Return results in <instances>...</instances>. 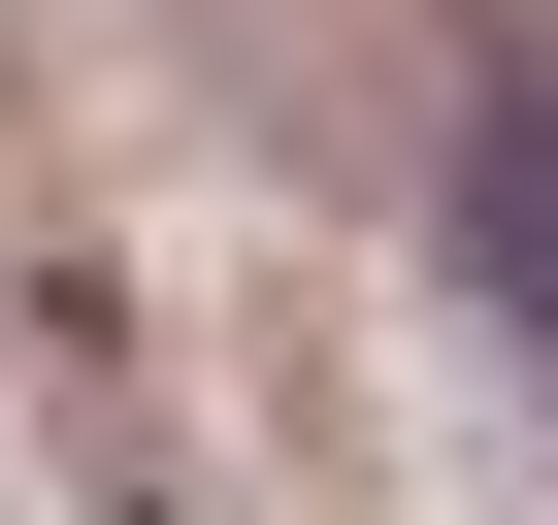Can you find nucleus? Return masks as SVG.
Masks as SVG:
<instances>
[{"mask_svg":"<svg viewBox=\"0 0 558 525\" xmlns=\"http://www.w3.org/2000/svg\"><path fill=\"white\" fill-rule=\"evenodd\" d=\"M460 262L558 329V34H493V99H460Z\"/></svg>","mask_w":558,"mask_h":525,"instance_id":"obj_1","label":"nucleus"}]
</instances>
